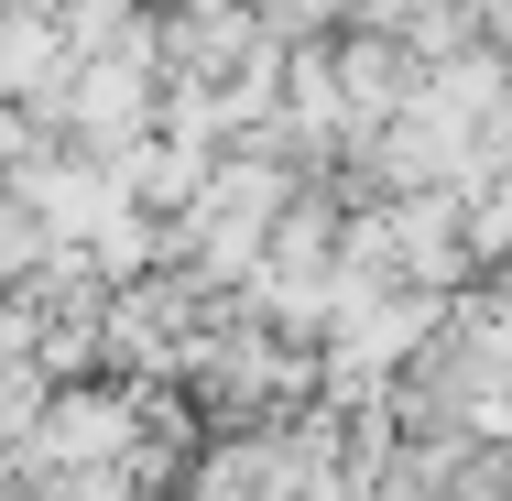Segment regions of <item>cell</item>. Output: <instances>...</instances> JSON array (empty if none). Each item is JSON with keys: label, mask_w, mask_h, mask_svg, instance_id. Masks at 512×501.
I'll use <instances>...</instances> for the list:
<instances>
[{"label": "cell", "mask_w": 512, "mask_h": 501, "mask_svg": "<svg viewBox=\"0 0 512 501\" xmlns=\"http://www.w3.org/2000/svg\"><path fill=\"white\" fill-rule=\"evenodd\" d=\"M55 77H66V33H55V11L0 0V99H22L33 120H44V109H55Z\"/></svg>", "instance_id": "1"}]
</instances>
